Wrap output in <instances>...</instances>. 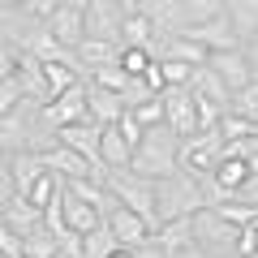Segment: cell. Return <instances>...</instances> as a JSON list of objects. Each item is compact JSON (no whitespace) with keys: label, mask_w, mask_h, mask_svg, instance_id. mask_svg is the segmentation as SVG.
<instances>
[{"label":"cell","mask_w":258,"mask_h":258,"mask_svg":"<svg viewBox=\"0 0 258 258\" xmlns=\"http://www.w3.org/2000/svg\"><path fill=\"white\" fill-rule=\"evenodd\" d=\"M176 155H181V138H176L172 129H168V120H159V125H151L147 134H142V142L134 147V159H129V168L138 176H151V181H164V176H172L176 168Z\"/></svg>","instance_id":"obj_1"},{"label":"cell","mask_w":258,"mask_h":258,"mask_svg":"<svg viewBox=\"0 0 258 258\" xmlns=\"http://www.w3.org/2000/svg\"><path fill=\"white\" fill-rule=\"evenodd\" d=\"M203 207H207V194H203V181L198 176L176 168L172 176L155 181V224L181 220V215H198Z\"/></svg>","instance_id":"obj_2"},{"label":"cell","mask_w":258,"mask_h":258,"mask_svg":"<svg viewBox=\"0 0 258 258\" xmlns=\"http://www.w3.org/2000/svg\"><path fill=\"white\" fill-rule=\"evenodd\" d=\"M103 185L116 194L120 207H129V211H138L142 220L155 224V181H151V176H138L134 168H112Z\"/></svg>","instance_id":"obj_3"},{"label":"cell","mask_w":258,"mask_h":258,"mask_svg":"<svg viewBox=\"0 0 258 258\" xmlns=\"http://www.w3.org/2000/svg\"><path fill=\"white\" fill-rule=\"evenodd\" d=\"M194 241L215 258H237V241H241V228L228 224L215 207H203L194 215Z\"/></svg>","instance_id":"obj_4"},{"label":"cell","mask_w":258,"mask_h":258,"mask_svg":"<svg viewBox=\"0 0 258 258\" xmlns=\"http://www.w3.org/2000/svg\"><path fill=\"white\" fill-rule=\"evenodd\" d=\"M224 155V138L220 129H198V134H189V138H181V155H176V164H181V172L189 176H211L215 164H220Z\"/></svg>","instance_id":"obj_5"},{"label":"cell","mask_w":258,"mask_h":258,"mask_svg":"<svg viewBox=\"0 0 258 258\" xmlns=\"http://www.w3.org/2000/svg\"><path fill=\"white\" fill-rule=\"evenodd\" d=\"M78 120H91V112H86V82L74 86V91L56 95V99L39 103V125H43V134H60L64 125H78Z\"/></svg>","instance_id":"obj_6"},{"label":"cell","mask_w":258,"mask_h":258,"mask_svg":"<svg viewBox=\"0 0 258 258\" xmlns=\"http://www.w3.org/2000/svg\"><path fill=\"white\" fill-rule=\"evenodd\" d=\"M164 120L176 138H189L198 134V103H194V91L189 86H164Z\"/></svg>","instance_id":"obj_7"},{"label":"cell","mask_w":258,"mask_h":258,"mask_svg":"<svg viewBox=\"0 0 258 258\" xmlns=\"http://www.w3.org/2000/svg\"><path fill=\"white\" fill-rule=\"evenodd\" d=\"M103 224H108V232L116 237L120 249H138V245H147L151 232H155V224L142 220V215H138V211H129V207H116V211H112Z\"/></svg>","instance_id":"obj_8"},{"label":"cell","mask_w":258,"mask_h":258,"mask_svg":"<svg viewBox=\"0 0 258 258\" xmlns=\"http://www.w3.org/2000/svg\"><path fill=\"white\" fill-rule=\"evenodd\" d=\"M47 35L56 39L60 47H82V39H86V18H82V9H69V5H56L52 13H47Z\"/></svg>","instance_id":"obj_9"},{"label":"cell","mask_w":258,"mask_h":258,"mask_svg":"<svg viewBox=\"0 0 258 258\" xmlns=\"http://www.w3.org/2000/svg\"><path fill=\"white\" fill-rule=\"evenodd\" d=\"M181 35H189L194 43H203L207 52H237L241 47V35L232 30V22L224 18H211V22H198V26H189V30H181Z\"/></svg>","instance_id":"obj_10"},{"label":"cell","mask_w":258,"mask_h":258,"mask_svg":"<svg viewBox=\"0 0 258 258\" xmlns=\"http://www.w3.org/2000/svg\"><path fill=\"white\" fill-rule=\"evenodd\" d=\"M86 18V39H108V43H120V22H125V13L112 5V0H91L82 9Z\"/></svg>","instance_id":"obj_11"},{"label":"cell","mask_w":258,"mask_h":258,"mask_svg":"<svg viewBox=\"0 0 258 258\" xmlns=\"http://www.w3.org/2000/svg\"><path fill=\"white\" fill-rule=\"evenodd\" d=\"M60 215H64V228L78 232V237H86V232H95L103 224V215L86 203L82 194H74L69 185H60Z\"/></svg>","instance_id":"obj_12"},{"label":"cell","mask_w":258,"mask_h":258,"mask_svg":"<svg viewBox=\"0 0 258 258\" xmlns=\"http://www.w3.org/2000/svg\"><path fill=\"white\" fill-rule=\"evenodd\" d=\"M56 142H60V147H69V151H78L86 164L103 168V159H99V125H95V120H78V125H64L60 134H56ZM103 172H108V168H103Z\"/></svg>","instance_id":"obj_13"},{"label":"cell","mask_w":258,"mask_h":258,"mask_svg":"<svg viewBox=\"0 0 258 258\" xmlns=\"http://www.w3.org/2000/svg\"><path fill=\"white\" fill-rule=\"evenodd\" d=\"M151 52H155V60H185V64H194V69L211 60V52H207L203 43H194L189 35H164V39H155Z\"/></svg>","instance_id":"obj_14"},{"label":"cell","mask_w":258,"mask_h":258,"mask_svg":"<svg viewBox=\"0 0 258 258\" xmlns=\"http://www.w3.org/2000/svg\"><path fill=\"white\" fill-rule=\"evenodd\" d=\"M207 69H211L215 78H220L228 91H241L245 82H254V74H249V60H245V52H211V60H207Z\"/></svg>","instance_id":"obj_15"},{"label":"cell","mask_w":258,"mask_h":258,"mask_svg":"<svg viewBox=\"0 0 258 258\" xmlns=\"http://www.w3.org/2000/svg\"><path fill=\"white\" fill-rule=\"evenodd\" d=\"M151 241H155V245L164 249L168 258L181 254L185 245H194V215H181V220H164V224H155Z\"/></svg>","instance_id":"obj_16"},{"label":"cell","mask_w":258,"mask_h":258,"mask_svg":"<svg viewBox=\"0 0 258 258\" xmlns=\"http://www.w3.org/2000/svg\"><path fill=\"white\" fill-rule=\"evenodd\" d=\"M86 112H91L95 125H116L125 116V99L116 91H103V86H91L86 82Z\"/></svg>","instance_id":"obj_17"},{"label":"cell","mask_w":258,"mask_h":258,"mask_svg":"<svg viewBox=\"0 0 258 258\" xmlns=\"http://www.w3.org/2000/svg\"><path fill=\"white\" fill-rule=\"evenodd\" d=\"M99 159L103 168H129V159H134V147L125 142V134H120L116 125H99Z\"/></svg>","instance_id":"obj_18"},{"label":"cell","mask_w":258,"mask_h":258,"mask_svg":"<svg viewBox=\"0 0 258 258\" xmlns=\"http://www.w3.org/2000/svg\"><path fill=\"white\" fill-rule=\"evenodd\" d=\"M43 172H47V164H43L39 151H18V155H9V176H13V189L18 194H26Z\"/></svg>","instance_id":"obj_19"},{"label":"cell","mask_w":258,"mask_h":258,"mask_svg":"<svg viewBox=\"0 0 258 258\" xmlns=\"http://www.w3.org/2000/svg\"><path fill=\"white\" fill-rule=\"evenodd\" d=\"M0 220L9 224V228L18 232V237H26V232H35L39 224H43V211H39V207H30L26 198L18 194V198H9V203L0 207Z\"/></svg>","instance_id":"obj_20"},{"label":"cell","mask_w":258,"mask_h":258,"mask_svg":"<svg viewBox=\"0 0 258 258\" xmlns=\"http://www.w3.org/2000/svg\"><path fill=\"white\" fill-rule=\"evenodd\" d=\"M189 91L198 95V99H207V103H215V108H224V112H228V103H232V91L211 74V69H207V64H198V69H194Z\"/></svg>","instance_id":"obj_21"},{"label":"cell","mask_w":258,"mask_h":258,"mask_svg":"<svg viewBox=\"0 0 258 258\" xmlns=\"http://www.w3.org/2000/svg\"><path fill=\"white\" fill-rule=\"evenodd\" d=\"M249 176H254V172H249V159H237V155H220V164H215L211 181H215V185H220V189L232 198V194H237L241 185L249 181Z\"/></svg>","instance_id":"obj_22"},{"label":"cell","mask_w":258,"mask_h":258,"mask_svg":"<svg viewBox=\"0 0 258 258\" xmlns=\"http://www.w3.org/2000/svg\"><path fill=\"white\" fill-rule=\"evenodd\" d=\"M78 60H82L86 78H91L95 69H103V64H116V60H120V43H108V39H82Z\"/></svg>","instance_id":"obj_23"},{"label":"cell","mask_w":258,"mask_h":258,"mask_svg":"<svg viewBox=\"0 0 258 258\" xmlns=\"http://www.w3.org/2000/svg\"><path fill=\"white\" fill-rule=\"evenodd\" d=\"M224 18L232 22V30L245 43L249 35H258V0H224Z\"/></svg>","instance_id":"obj_24"},{"label":"cell","mask_w":258,"mask_h":258,"mask_svg":"<svg viewBox=\"0 0 258 258\" xmlns=\"http://www.w3.org/2000/svg\"><path fill=\"white\" fill-rule=\"evenodd\" d=\"M120 47H155V26H151L147 13H125L120 22Z\"/></svg>","instance_id":"obj_25"},{"label":"cell","mask_w":258,"mask_h":258,"mask_svg":"<svg viewBox=\"0 0 258 258\" xmlns=\"http://www.w3.org/2000/svg\"><path fill=\"white\" fill-rule=\"evenodd\" d=\"M112 249H120V245H116V237L108 232V224H99L95 232H86V237H82V249H78V258H112Z\"/></svg>","instance_id":"obj_26"},{"label":"cell","mask_w":258,"mask_h":258,"mask_svg":"<svg viewBox=\"0 0 258 258\" xmlns=\"http://www.w3.org/2000/svg\"><path fill=\"white\" fill-rule=\"evenodd\" d=\"M22 241H26V258H64L60 254V241L47 232V224H39V228L26 232Z\"/></svg>","instance_id":"obj_27"},{"label":"cell","mask_w":258,"mask_h":258,"mask_svg":"<svg viewBox=\"0 0 258 258\" xmlns=\"http://www.w3.org/2000/svg\"><path fill=\"white\" fill-rule=\"evenodd\" d=\"M181 13H185V30L198 26V22H211L224 13V0H181Z\"/></svg>","instance_id":"obj_28"},{"label":"cell","mask_w":258,"mask_h":258,"mask_svg":"<svg viewBox=\"0 0 258 258\" xmlns=\"http://www.w3.org/2000/svg\"><path fill=\"white\" fill-rule=\"evenodd\" d=\"M215 129H220V138H224V142H237V138H249V134H258V125H254V120L237 116V112H220Z\"/></svg>","instance_id":"obj_29"},{"label":"cell","mask_w":258,"mask_h":258,"mask_svg":"<svg viewBox=\"0 0 258 258\" xmlns=\"http://www.w3.org/2000/svg\"><path fill=\"white\" fill-rule=\"evenodd\" d=\"M228 112H237V116H245V120H254V125H258V78H254V82H245L241 91H232Z\"/></svg>","instance_id":"obj_30"},{"label":"cell","mask_w":258,"mask_h":258,"mask_svg":"<svg viewBox=\"0 0 258 258\" xmlns=\"http://www.w3.org/2000/svg\"><path fill=\"white\" fill-rule=\"evenodd\" d=\"M155 64V52L151 47H120V69H125L129 78H142Z\"/></svg>","instance_id":"obj_31"},{"label":"cell","mask_w":258,"mask_h":258,"mask_svg":"<svg viewBox=\"0 0 258 258\" xmlns=\"http://www.w3.org/2000/svg\"><path fill=\"white\" fill-rule=\"evenodd\" d=\"M86 82H91V86H103V91H125V82H129V74H125V69H120V60L116 64H103V69H95V74L91 78H86Z\"/></svg>","instance_id":"obj_32"},{"label":"cell","mask_w":258,"mask_h":258,"mask_svg":"<svg viewBox=\"0 0 258 258\" xmlns=\"http://www.w3.org/2000/svg\"><path fill=\"white\" fill-rule=\"evenodd\" d=\"M159 69H164V86H189L194 78V64L185 60H159Z\"/></svg>","instance_id":"obj_33"},{"label":"cell","mask_w":258,"mask_h":258,"mask_svg":"<svg viewBox=\"0 0 258 258\" xmlns=\"http://www.w3.org/2000/svg\"><path fill=\"white\" fill-rule=\"evenodd\" d=\"M125 112H134V116H138V125L142 129H151V125H159V120H164V99H147V103H138V108H125Z\"/></svg>","instance_id":"obj_34"},{"label":"cell","mask_w":258,"mask_h":258,"mask_svg":"<svg viewBox=\"0 0 258 258\" xmlns=\"http://www.w3.org/2000/svg\"><path fill=\"white\" fill-rule=\"evenodd\" d=\"M120 99H125V108H138V103L155 99V95H151L147 78H129V82H125V91H120Z\"/></svg>","instance_id":"obj_35"},{"label":"cell","mask_w":258,"mask_h":258,"mask_svg":"<svg viewBox=\"0 0 258 258\" xmlns=\"http://www.w3.org/2000/svg\"><path fill=\"white\" fill-rule=\"evenodd\" d=\"M116 129L125 134V142H129V147H138V142H142V134H147V129L138 125V116H134V112H125V116L116 120Z\"/></svg>","instance_id":"obj_36"},{"label":"cell","mask_w":258,"mask_h":258,"mask_svg":"<svg viewBox=\"0 0 258 258\" xmlns=\"http://www.w3.org/2000/svg\"><path fill=\"white\" fill-rule=\"evenodd\" d=\"M18 56H22V52H18L13 43H0V82L18 74Z\"/></svg>","instance_id":"obj_37"},{"label":"cell","mask_w":258,"mask_h":258,"mask_svg":"<svg viewBox=\"0 0 258 258\" xmlns=\"http://www.w3.org/2000/svg\"><path fill=\"white\" fill-rule=\"evenodd\" d=\"M232 198H237V203H249V207H258V172H254V176H249V181H245V185H241V189H237V194H232Z\"/></svg>","instance_id":"obj_38"},{"label":"cell","mask_w":258,"mask_h":258,"mask_svg":"<svg viewBox=\"0 0 258 258\" xmlns=\"http://www.w3.org/2000/svg\"><path fill=\"white\" fill-rule=\"evenodd\" d=\"M142 78H147V86H151V95H164V69H159V60L151 64V69H147V74H142Z\"/></svg>","instance_id":"obj_39"},{"label":"cell","mask_w":258,"mask_h":258,"mask_svg":"<svg viewBox=\"0 0 258 258\" xmlns=\"http://www.w3.org/2000/svg\"><path fill=\"white\" fill-rule=\"evenodd\" d=\"M241 52H245V60H249V74L258 78V35H249L245 43H241Z\"/></svg>","instance_id":"obj_40"},{"label":"cell","mask_w":258,"mask_h":258,"mask_svg":"<svg viewBox=\"0 0 258 258\" xmlns=\"http://www.w3.org/2000/svg\"><path fill=\"white\" fill-rule=\"evenodd\" d=\"M134 258H168V254L155 245V241H147V245H138V249H134Z\"/></svg>","instance_id":"obj_41"},{"label":"cell","mask_w":258,"mask_h":258,"mask_svg":"<svg viewBox=\"0 0 258 258\" xmlns=\"http://www.w3.org/2000/svg\"><path fill=\"white\" fill-rule=\"evenodd\" d=\"M172 258H215V254H207V249L198 245V241H194V245H185L181 254H172Z\"/></svg>","instance_id":"obj_42"},{"label":"cell","mask_w":258,"mask_h":258,"mask_svg":"<svg viewBox=\"0 0 258 258\" xmlns=\"http://www.w3.org/2000/svg\"><path fill=\"white\" fill-rule=\"evenodd\" d=\"M112 5H116L120 13H138L142 9V0H112Z\"/></svg>","instance_id":"obj_43"},{"label":"cell","mask_w":258,"mask_h":258,"mask_svg":"<svg viewBox=\"0 0 258 258\" xmlns=\"http://www.w3.org/2000/svg\"><path fill=\"white\" fill-rule=\"evenodd\" d=\"M0 5H5V9H26L30 0H0Z\"/></svg>","instance_id":"obj_44"},{"label":"cell","mask_w":258,"mask_h":258,"mask_svg":"<svg viewBox=\"0 0 258 258\" xmlns=\"http://www.w3.org/2000/svg\"><path fill=\"white\" fill-rule=\"evenodd\" d=\"M60 5H69V9H86L91 0H60Z\"/></svg>","instance_id":"obj_45"},{"label":"cell","mask_w":258,"mask_h":258,"mask_svg":"<svg viewBox=\"0 0 258 258\" xmlns=\"http://www.w3.org/2000/svg\"><path fill=\"white\" fill-rule=\"evenodd\" d=\"M112 258H134V249H112Z\"/></svg>","instance_id":"obj_46"},{"label":"cell","mask_w":258,"mask_h":258,"mask_svg":"<svg viewBox=\"0 0 258 258\" xmlns=\"http://www.w3.org/2000/svg\"><path fill=\"white\" fill-rule=\"evenodd\" d=\"M249 258H258V254H249Z\"/></svg>","instance_id":"obj_47"},{"label":"cell","mask_w":258,"mask_h":258,"mask_svg":"<svg viewBox=\"0 0 258 258\" xmlns=\"http://www.w3.org/2000/svg\"><path fill=\"white\" fill-rule=\"evenodd\" d=\"M142 5H147V0H142Z\"/></svg>","instance_id":"obj_48"},{"label":"cell","mask_w":258,"mask_h":258,"mask_svg":"<svg viewBox=\"0 0 258 258\" xmlns=\"http://www.w3.org/2000/svg\"><path fill=\"white\" fill-rule=\"evenodd\" d=\"M0 258H5V254H0Z\"/></svg>","instance_id":"obj_49"}]
</instances>
